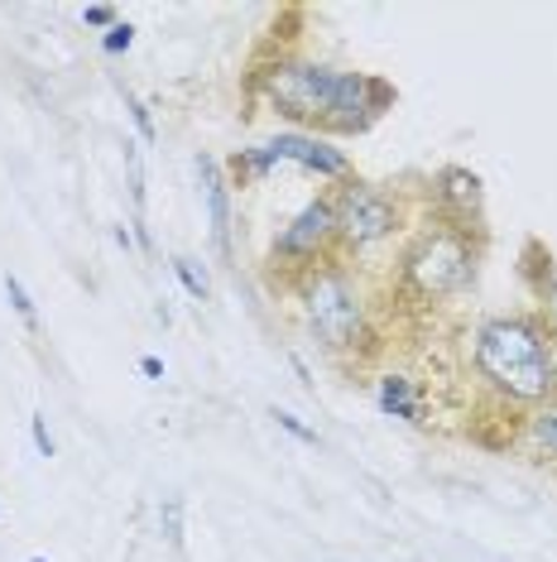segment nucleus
I'll return each instance as SVG.
<instances>
[{"mask_svg":"<svg viewBox=\"0 0 557 562\" xmlns=\"http://www.w3.org/2000/svg\"><path fill=\"white\" fill-rule=\"evenodd\" d=\"M264 97L278 116L298 125H327V131H365L379 111L395 101V87L365 78V72H332L318 63H278L264 78Z\"/></svg>","mask_w":557,"mask_h":562,"instance_id":"nucleus-1","label":"nucleus"},{"mask_svg":"<svg viewBox=\"0 0 557 562\" xmlns=\"http://www.w3.org/2000/svg\"><path fill=\"white\" fill-rule=\"evenodd\" d=\"M476 366L500 394H510L519 404H538L557 390L553 351L543 341L538 327H528L524 317H496L476 331Z\"/></svg>","mask_w":557,"mask_h":562,"instance_id":"nucleus-2","label":"nucleus"},{"mask_svg":"<svg viewBox=\"0 0 557 562\" xmlns=\"http://www.w3.org/2000/svg\"><path fill=\"white\" fill-rule=\"evenodd\" d=\"M471 270H476V255L452 232H433L409 250V279L418 284V293H428V299H442V293L462 289L466 279H471Z\"/></svg>","mask_w":557,"mask_h":562,"instance_id":"nucleus-3","label":"nucleus"},{"mask_svg":"<svg viewBox=\"0 0 557 562\" xmlns=\"http://www.w3.org/2000/svg\"><path fill=\"white\" fill-rule=\"evenodd\" d=\"M303 303H308L312 331H318L327 347H351V341L361 337V299L351 293V284L337 270L312 274V284H308V293H303Z\"/></svg>","mask_w":557,"mask_h":562,"instance_id":"nucleus-4","label":"nucleus"},{"mask_svg":"<svg viewBox=\"0 0 557 562\" xmlns=\"http://www.w3.org/2000/svg\"><path fill=\"white\" fill-rule=\"evenodd\" d=\"M399 226V207L395 198H385L379 188H365V183H351L337 202V236L356 250H371L379 246L389 232Z\"/></svg>","mask_w":557,"mask_h":562,"instance_id":"nucleus-5","label":"nucleus"},{"mask_svg":"<svg viewBox=\"0 0 557 562\" xmlns=\"http://www.w3.org/2000/svg\"><path fill=\"white\" fill-rule=\"evenodd\" d=\"M337 236V202H308L294 222L278 232L274 240V260L284 255V260H318V250H327V240Z\"/></svg>","mask_w":557,"mask_h":562,"instance_id":"nucleus-6","label":"nucleus"},{"mask_svg":"<svg viewBox=\"0 0 557 562\" xmlns=\"http://www.w3.org/2000/svg\"><path fill=\"white\" fill-rule=\"evenodd\" d=\"M264 155L274 164H298V169L318 173V178H346L351 159L337 145H327L318 135H298V131H278L274 139H264Z\"/></svg>","mask_w":557,"mask_h":562,"instance_id":"nucleus-7","label":"nucleus"},{"mask_svg":"<svg viewBox=\"0 0 557 562\" xmlns=\"http://www.w3.org/2000/svg\"><path fill=\"white\" fill-rule=\"evenodd\" d=\"M197 178H202V193H207V222H212L217 255L221 260H231V193H226V178L217 169V159L197 155Z\"/></svg>","mask_w":557,"mask_h":562,"instance_id":"nucleus-8","label":"nucleus"},{"mask_svg":"<svg viewBox=\"0 0 557 562\" xmlns=\"http://www.w3.org/2000/svg\"><path fill=\"white\" fill-rule=\"evenodd\" d=\"M437 202L452 216L471 222V216H480V178L471 169H442L437 173Z\"/></svg>","mask_w":557,"mask_h":562,"instance_id":"nucleus-9","label":"nucleus"},{"mask_svg":"<svg viewBox=\"0 0 557 562\" xmlns=\"http://www.w3.org/2000/svg\"><path fill=\"white\" fill-rule=\"evenodd\" d=\"M379 408L385 414H395V418H403V424H418V394H413V385H409V375H385L379 380Z\"/></svg>","mask_w":557,"mask_h":562,"instance_id":"nucleus-10","label":"nucleus"},{"mask_svg":"<svg viewBox=\"0 0 557 562\" xmlns=\"http://www.w3.org/2000/svg\"><path fill=\"white\" fill-rule=\"evenodd\" d=\"M173 274H179V284L193 293L197 303H207V293H212V279H207V270L193 260V255H173Z\"/></svg>","mask_w":557,"mask_h":562,"instance_id":"nucleus-11","label":"nucleus"},{"mask_svg":"<svg viewBox=\"0 0 557 562\" xmlns=\"http://www.w3.org/2000/svg\"><path fill=\"white\" fill-rule=\"evenodd\" d=\"M5 299H10V308L24 317V327L39 331V313H34V299H30V289L20 284V274H5Z\"/></svg>","mask_w":557,"mask_h":562,"instance_id":"nucleus-12","label":"nucleus"},{"mask_svg":"<svg viewBox=\"0 0 557 562\" xmlns=\"http://www.w3.org/2000/svg\"><path fill=\"white\" fill-rule=\"evenodd\" d=\"M159 524H163V539L179 548L183 543V501L179 495H169V501L159 505Z\"/></svg>","mask_w":557,"mask_h":562,"instance_id":"nucleus-13","label":"nucleus"},{"mask_svg":"<svg viewBox=\"0 0 557 562\" xmlns=\"http://www.w3.org/2000/svg\"><path fill=\"white\" fill-rule=\"evenodd\" d=\"M130 44H135V24L130 20H116L106 34H101V48H106L111 58H121V54H130Z\"/></svg>","mask_w":557,"mask_h":562,"instance_id":"nucleus-14","label":"nucleus"},{"mask_svg":"<svg viewBox=\"0 0 557 562\" xmlns=\"http://www.w3.org/2000/svg\"><path fill=\"white\" fill-rule=\"evenodd\" d=\"M534 438L557 457V404H548V408H538L534 414Z\"/></svg>","mask_w":557,"mask_h":562,"instance_id":"nucleus-15","label":"nucleus"},{"mask_svg":"<svg viewBox=\"0 0 557 562\" xmlns=\"http://www.w3.org/2000/svg\"><path fill=\"white\" fill-rule=\"evenodd\" d=\"M125 169H130V198H135V212H145V169H139V149L125 139Z\"/></svg>","mask_w":557,"mask_h":562,"instance_id":"nucleus-16","label":"nucleus"},{"mask_svg":"<svg viewBox=\"0 0 557 562\" xmlns=\"http://www.w3.org/2000/svg\"><path fill=\"white\" fill-rule=\"evenodd\" d=\"M30 438H34V452H39V457H58V442H54V432H48L44 414L30 418Z\"/></svg>","mask_w":557,"mask_h":562,"instance_id":"nucleus-17","label":"nucleus"},{"mask_svg":"<svg viewBox=\"0 0 557 562\" xmlns=\"http://www.w3.org/2000/svg\"><path fill=\"white\" fill-rule=\"evenodd\" d=\"M274 418H278V428H284V432H294L298 442H318V432H312L308 424H303L298 414H288V408H274Z\"/></svg>","mask_w":557,"mask_h":562,"instance_id":"nucleus-18","label":"nucleus"},{"mask_svg":"<svg viewBox=\"0 0 557 562\" xmlns=\"http://www.w3.org/2000/svg\"><path fill=\"white\" fill-rule=\"evenodd\" d=\"M125 101H130V116H135V131H139V139H145V145H155L159 131H155V121H149L145 101H135V97H125Z\"/></svg>","mask_w":557,"mask_h":562,"instance_id":"nucleus-19","label":"nucleus"},{"mask_svg":"<svg viewBox=\"0 0 557 562\" xmlns=\"http://www.w3.org/2000/svg\"><path fill=\"white\" fill-rule=\"evenodd\" d=\"M82 24H87V30H111V24H116V10H111V5H87Z\"/></svg>","mask_w":557,"mask_h":562,"instance_id":"nucleus-20","label":"nucleus"},{"mask_svg":"<svg viewBox=\"0 0 557 562\" xmlns=\"http://www.w3.org/2000/svg\"><path fill=\"white\" fill-rule=\"evenodd\" d=\"M139 375L159 380V375H163V361H159V356H145V361H139Z\"/></svg>","mask_w":557,"mask_h":562,"instance_id":"nucleus-21","label":"nucleus"},{"mask_svg":"<svg viewBox=\"0 0 557 562\" xmlns=\"http://www.w3.org/2000/svg\"><path fill=\"white\" fill-rule=\"evenodd\" d=\"M116 246H121V250L135 246V232H130V226H116Z\"/></svg>","mask_w":557,"mask_h":562,"instance_id":"nucleus-22","label":"nucleus"},{"mask_svg":"<svg viewBox=\"0 0 557 562\" xmlns=\"http://www.w3.org/2000/svg\"><path fill=\"white\" fill-rule=\"evenodd\" d=\"M30 562H48V558H30Z\"/></svg>","mask_w":557,"mask_h":562,"instance_id":"nucleus-23","label":"nucleus"}]
</instances>
